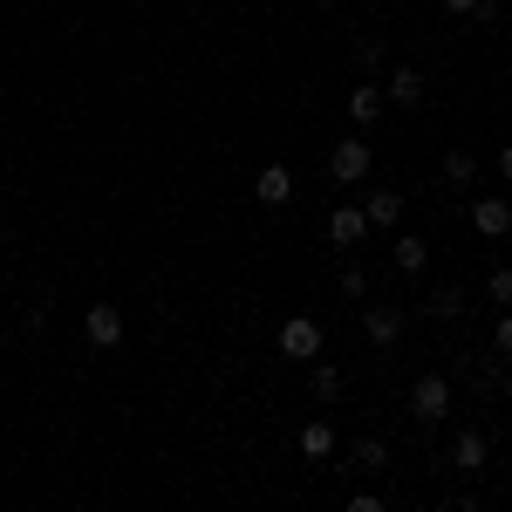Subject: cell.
<instances>
[{"label": "cell", "mask_w": 512, "mask_h": 512, "mask_svg": "<svg viewBox=\"0 0 512 512\" xmlns=\"http://www.w3.org/2000/svg\"><path fill=\"white\" fill-rule=\"evenodd\" d=\"M444 178H451V185H472V178H478V158H472V151H451V158H444Z\"/></svg>", "instance_id": "obj_17"}, {"label": "cell", "mask_w": 512, "mask_h": 512, "mask_svg": "<svg viewBox=\"0 0 512 512\" xmlns=\"http://www.w3.org/2000/svg\"><path fill=\"white\" fill-rule=\"evenodd\" d=\"M369 294V274L362 267H342V301H362Z\"/></svg>", "instance_id": "obj_20"}, {"label": "cell", "mask_w": 512, "mask_h": 512, "mask_svg": "<svg viewBox=\"0 0 512 512\" xmlns=\"http://www.w3.org/2000/svg\"><path fill=\"white\" fill-rule=\"evenodd\" d=\"M280 355H287V362H315V355H321V321L315 315L280 321Z\"/></svg>", "instance_id": "obj_4"}, {"label": "cell", "mask_w": 512, "mask_h": 512, "mask_svg": "<svg viewBox=\"0 0 512 512\" xmlns=\"http://www.w3.org/2000/svg\"><path fill=\"white\" fill-rule=\"evenodd\" d=\"M492 349L512 362V308H499V328H492Z\"/></svg>", "instance_id": "obj_21"}, {"label": "cell", "mask_w": 512, "mask_h": 512, "mask_svg": "<svg viewBox=\"0 0 512 512\" xmlns=\"http://www.w3.org/2000/svg\"><path fill=\"white\" fill-rule=\"evenodd\" d=\"M478 7L485 0H444V14H458V21H478Z\"/></svg>", "instance_id": "obj_22"}, {"label": "cell", "mask_w": 512, "mask_h": 512, "mask_svg": "<svg viewBox=\"0 0 512 512\" xmlns=\"http://www.w3.org/2000/svg\"><path fill=\"white\" fill-rule=\"evenodd\" d=\"M369 171H376V151H369L362 137H342V144L328 151V178H335V185H362Z\"/></svg>", "instance_id": "obj_3"}, {"label": "cell", "mask_w": 512, "mask_h": 512, "mask_svg": "<svg viewBox=\"0 0 512 512\" xmlns=\"http://www.w3.org/2000/svg\"><path fill=\"white\" fill-rule=\"evenodd\" d=\"M369 233H376V226H369V212H362V205H335V212H328V239H335L342 253H355Z\"/></svg>", "instance_id": "obj_6"}, {"label": "cell", "mask_w": 512, "mask_h": 512, "mask_svg": "<svg viewBox=\"0 0 512 512\" xmlns=\"http://www.w3.org/2000/svg\"><path fill=\"white\" fill-rule=\"evenodd\" d=\"M499 178H506V185H512V144H506V151H499Z\"/></svg>", "instance_id": "obj_23"}, {"label": "cell", "mask_w": 512, "mask_h": 512, "mask_svg": "<svg viewBox=\"0 0 512 512\" xmlns=\"http://www.w3.org/2000/svg\"><path fill=\"white\" fill-rule=\"evenodd\" d=\"M390 267H396L403 280H424V274H431V239H410V233H403V239L390 246Z\"/></svg>", "instance_id": "obj_8"}, {"label": "cell", "mask_w": 512, "mask_h": 512, "mask_svg": "<svg viewBox=\"0 0 512 512\" xmlns=\"http://www.w3.org/2000/svg\"><path fill=\"white\" fill-rule=\"evenodd\" d=\"M308 383H315V396H321V403H335V396H342V369H335V362H321V355H315V369H308Z\"/></svg>", "instance_id": "obj_16"}, {"label": "cell", "mask_w": 512, "mask_h": 512, "mask_svg": "<svg viewBox=\"0 0 512 512\" xmlns=\"http://www.w3.org/2000/svg\"><path fill=\"white\" fill-rule=\"evenodd\" d=\"M321 7H342V0H321Z\"/></svg>", "instance_id": "obj_24"}, {"label": "cell", "mask_w": 512, "mask_h": 512, "mask_svg": "<svg viewBox=\"0 0 512 512\" xmlns=\"http://www.w3.org/2000/svg\"><path fill=\"white\" fill-rule=\"evenodd\" d=\"M349 465H355V472H383V465H390L383 437H355V444H349Z\"/></svg>", "instance_id": "obj_15"}, {"label": "cell", "mask_w": 512, "mask_h": 512, "mask_svg": "<svg viewBox=\"0 0 512 512\" xmlns=\"http://www.w3.org/2000/svg\"><path fill=\"white\" fill-rule=\"evenodd\" d=\"M383 96H390L396 110H417V103H424V76H417V69H390V76H383Z\"/></svg>", "instance_id": "obj_11"}, {"label": "cell", "mask_w": 512, "mask_h": 512, "mask_svg": "<svg viewBox=\"0 0 512 512\" xmlns=\"http://www.w3.org/2000/svg\"><path fill=\"white\" fill-rule=\"evenodd\" d=\"M362 335H369V349H396V342H403V308L369 301V308H362Z\"/></svg>", "instance_id": "obj_5"}, {"label": "cell", "mask_w": 512, "mask_h": 512, "mask_svg": "<svg viewBox=\"0 0 512 512\" xmlns=\"http://www.w3.org/2000/svg\"><path fill=\"white\" fill-rule=\"evenodd\" d=\"M123 335H130V328H123L117 301H89V315H82V342H89V349H123Z\"/></svg>", "instance_id": "obj_2"}, {"label": "cell", "mask_w": 512, "mask_h": 512, "mask_svg": "<svg viewBox=\"0 0 512 512\" xmlns=\"http://www.w3.org/2000/svg\"><path fill=\"white\" fill-rule=\"evenodd\" d=\"M301 458H308V465H321V458H335V424H301Z\"/></svg>", "instance_id": "obj_13"}, {"label": "cell", "mask_w": 512, "mask_h": 512, "mask_svg": "<svg viewBox=\"0 0 512 512\" xmlns=\"http://www.w3.org/2000/svg\"><path fill=\"white\" fill-rule=\"evenodd\" d=\"M178 7H198V0H178Z\"/></svg>", "instance_id": "obj_25"}, {"label": "cell", "mask_w": 512, "mask_h": 512, "mask_svg": "<svg viewBox=\"0 0 512 512\" xmlns=\"http://www.w3.org/2000/svg\"><path fill=\"white\" fill-rule=\"evenodd\" d=\"M451 465H458V472H485V431H458V444H451Z\"/></svg>", "instance_id": "obj_14"}, {"label": "cell", "mask_w": 512, "mask_h": 512, "mask_svg": "<svg viewBox=\"0 0 512 512\" xmlns=\"http://www.w3.org/2000/svg\"><path fill=\"white\" fill-rule=\"evenodd\" d=\"M253 198H260V205H287V198H294V171H287V164H267V171L253 178Z\"/></svg>", "instance_id": "obj_12"}, {"label": "cell", "mask_w": 512, "mask_h": 512, "mask_svg": "<svg viewBox=\"0 0 512 512\" xmlns=\"http://www.w3.org/2000/svg\"><path fill=\"white\" fill-rule=\"evenodd\" d=\"M383 103H390V96H383L376 82H355V89H349V123H355V130H369V123L383 117Z\"/></svg>", "instance_id": "obj_10"}, {"label": "cell", "mask_w": 512, "mask_h": 512, "mask_svg": "<svg viewBox=\"0 0 512 512\" xmlns=\"http://www.w3.org/2000/svg\"><path fill=\"white\" fill-rule=\"evenodd\" d=\"M472 233L478 239H506L512 233V198H478L472 205Z\"/></svg>", "instance_id": "obj_7"}, {"label": "cell", "mask_w": 512, "mask_h": 512, "mask_svg": "<svg viewBox=\"0 0 512 512\" xmlns=\"http://www.w3.org/2000/svg\"><path fill=\"white\" fill-rule=\"evenodd\" d=\"M485 301L512 308V267H492V274H485Z\"/></svg>", "instance_id": "obj_18"}, {"label": "cell", "mask_w": 512, "mask_h": 512, "mask_svg": "<svg viewBox=\"0 0 512 512\" xmlns=\"http://www.w3.org/2000/svg\"><path fill=\"white\" fill-rule=\"evenodd\" d=\"M431 315H437V321L465 315V294H458V287H437V294H431Z\"/></svg>", "instance_id": "obj_19"}, {"label": "cell", "mask_w": 512, "mask_h": 512, "mask_svg": "<svg viewBox=\"0 0 512 512\" xmlns=\"http://www.w3.org/2000/svg\"><path fill=\"white\" fill-rule=\"evenodd\" d=\"M451 403H458V396H451V376H444V369H424V376L410 383V417H417V424H444Z\"/></svg>", "instance_id": "obj_1"}, {"label": "cell", "mask_w": 512, "mask_h": 512, "mask_svg": "<svg viewBox=\"0 0 512 512\" xmlns=\"http://www.w3.org/2000/svg\"><path fill=\"white\" fill-rule=\"evenodd\" d=\"M362 212H369V226H376V233H390V226H403V192L376 185V192L362 198Z\"/></svg>", "instance_id": "obj_9"}]
</instances>
